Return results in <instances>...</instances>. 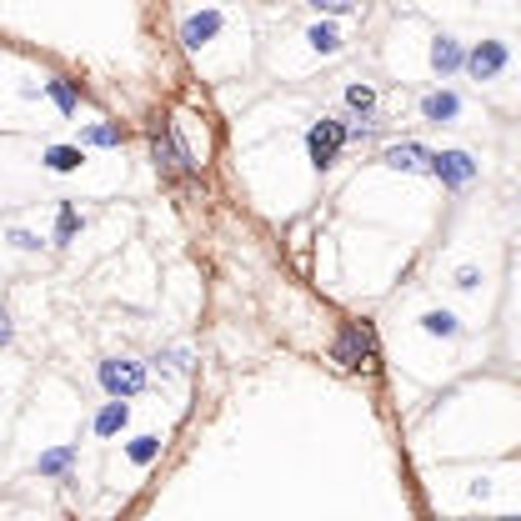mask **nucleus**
Here are the masks:
<instances>
[{
  "label": "nucleus",
  "instance_id": "23",
  "mask_svg": "<svg viewBox=\"0 0 521 521\" xmlns=\"http://www.w3.org/2000/svg\"><path fill=\"white\" fill-rule=\"evenodd\" d=\"M456 286H461V291H476V286H481V271H476V266H456Z\"/></svg>",
  "mask_w": 521,
  "mask_h": 521
},
{
  "label": "nucleus",
  "instance_id": "13",
  "mask_svg": "<svg viewBox=\"0 0 521 521\" xmlns=\"http://www.w3.org/2000/svg\"><path fill=\"white\" fill-rule=\"evenodd\" d=\"M41 161H46V171H81V161H86V151L81 146H46L41 151Z\"/></svg>",
  "mask_w": 521,
  "mask_h": 521
},
{
  "label": "nucleus",
  "instance_id": "4",
  "mask_svg": "<svg viewBox=\"0 0 521 521\" xmlns=\"http://www.w3.org/2000/svg\"><path fill=\"white\" fill-rule=\"evenodd\" d=\"M441 186L461 191L466 181H476V156L471 151H431V166H426Z\"/></svg>",
  "mask_w": 521,
  "mask_h": 521
},
{
  "label": "nucleus",
  "instance_id": "3",
  "mask_svg": "<svg viewBox=\"0 0 521 521\" xmlns=\"http://www.w3.org/2000/svg\"><path fill=\"white\" fill-rule=\"evenodd\" d=\"M506 66H511L506 41H476V46H466V61H461V71H466L471 81H501Z\"/></svg>",
  "mask_w": 521,
  "mask_h": 521
},
{
  "label": "nucleus",
  "instance_id": "7",
  "mask_svg": "<svg viewBox=\"0 0 521 521\" xmlns=\"http://www.w3.org/2000/svg\"><path fill=\"white\" fill-rule=\"evenodd\" d=\"M381 166L406 171V176H421V171L431 166V151H426V146H416V141H396V146H386V151H381Z\"/></svg>",
  "mask_w": 521,
  "mask_h": 521
},
{
  "label": "nucleus",
  "instance_id": "14",
  "mask_svg": "<svg viewBox=\"0 0 521 521\" xmlns=\"http://www.w3.org/2000/svg\"><path fill=\"white\" fill-rule=\"evenodd\" d=\"M46 96L61 106V116H76V106H81V91H76V81H66V76L46 81Z\"/></svg>",
  "mask_w": 521,
  "mask_h": 521
},
{
  "label": "nucleus",
  "instance_id": "8",
  "mask_svg": "<svg viewBox=\"0 0 521 521\" xmlns=\"http://www.w3.org/2000/svg\"><path fill=\"white\" fill-rule=\"evenodd\" d=\"M461 61H466V46L451 36V31H441V36H431V71L446 81V76H456L461 71Z\"/></svg>",
  "mask_w": 521,
  "mask_h": 521
},
{
  "label": "nucleus",
  "instance_id": "20",
  "mask_svg": "<svg viewBox=\"0 0 521 521\" xmlns=\"http://www.w3.org/2000/svg\"><path fill=\"white\" fill-rule=\"evenodd\" d=\"M6 241H11L16 251H41V246H46V241H41L36 231H26V226H11V231H6Z\"/></svg>",
  "mask_w": 521,
  "mask_h": 521
},
{
  "label": "nucleus",
  "instance_id": "12",
  "mask_svg": "<svg viewBox=\"0 0 521 521\" xmlns=\"http://www.w3.org/2000/svg\"><path fill=\"white\" fill-rule=\"evenodd\" d=\"M71 466H76V446H51V451H41V461H36V471H41L46 481L71 476Z\"/></svg>",
  "mask_w": 521,
  "mask_h": 521
},
{
  "label": "nucleus",
  "instance_id": "10",
  "mask_svg": "<svg viewBox=\"0 0 521 521\" xmlns=\"http://www.w3.org/2000/svg\"><path fill=\"white\" fill-rule=\"evenodd\" d=\"M456 116H461V96H456V91H431V96H421V121L451 126Z\"/></svg>",
  "mask_w": 521,
  "mask_h": 521
},
{
  "label": "nucleus",
  "instance_id": "19",
  "mask_svg": "<svg viewBox=\"0 0 521 521\" xmlns=\"http://www.w3.org/2000/svg\"><path fill=\"white\" fill-rule=\"evenodd\" d=\"M126 456H131L136 466H151V461L161 456V436H156V431H146V436H136V441L126 446Z\"/></svg>",
  "mask_w": 521,
  "mask_h": 521
},
{
  "label": "nucleus",
  "instance_id": "1",
  "mask_svg": "<svg viewBox=\"0 0 521 521\" xmlns=\"http://www.w3.org/2000/svg\"><path fill=\"white\" fill-rule=\"evenodd\" d=\"M96 381H101V391H106L111 401H131V396H141V391L151 386V371H146V361H136V356H106V361L96 366Z\"/></svg>",
  "mask_w": 521,
  "mask_h": 521
},
{
  "label": "nucleus",
  "instance_id": "21",
  "mask_svg": "<svg viewBox=\"0 0 521 521\" xmlns=\"http://www.w3.org/2000/svg\"><path fill=\"white\" fill-rule=\"evenodd\" d=\"M316 16H351L356 11V0H311Z\"/></svg>",
  "mask_w": 521,
  "mask_h": 521
},
{
  "label": "nucleus",
  "instance_id": "25",
  "mask_svg": "<svg viewBox=\"0 0 521 521\" xmlns=\"http://www.w3.org/2000/svg\"><path fill=\"white\" fill-rule=\"evenodd\" d=\"M496 521H516V516H496Z\"/></svg>",
  "mask_w": 521,
  "mask_h": 521
},
{
  "label": "nucleus",
  "instance_id": "11",
  "mask_svg": "<svg viewBox=\"0 0 521 521\" xmlns=\"http://www.w3.org/2000/svg\"><path fill=\"white\" fill-rule=\"evenodd\" d=\"M121 141H126V126H121V121H96V126H86V131H81V151H86V146L116 151Z\"/></svg>",
  "mask_w": 521,
  "mask_h": 521
},
{
  "label": "nucleus",
  "instance_id": "15",
  "mask_svg": "<svg viewBox=\"0 0 521 521\" xmlns=\"http://www.w3.org/2000/svg\"><path fill=\"white\" fill-rule=\"evenodd\" d=\"M306 41H311V51H316V56H336V51L346 46V36H341L336 26H311V31H306Z\"/></svg>",
  "mask_w": 521,
  "mask_h": 521
},
{
  "label": "nucleus",
  "instance_id": "9",
  "mask_svg": "<svg viewBox=\"0 0 521 521\" xmlns=\"http://www.w3.org/2000/svg\"><path fill=\"white\" fill-rule=\"evenodd\" d=\"M126 426H131V401H106V406L96 411V421H91V431H96L101 441H116Z\"/></svg>",
  "mask_w": 521,
  "mask_h": 521
},
{
  "label": "nucleus",
  "instance_id": "17",
  "mask_svg": "<svg viewBox=\"0 0 521 521\" xmlns=\"http://www.w3.org/2000/svg\"><path fill=\"white\" fill-rule=\"evenodd\" d=\"M346 106H351L361 121H371V111H376V91H371L366 81H351V86H346Z\"/></svg>",
  "mask_w": 521,
  "mask_h": 521
},
{
  "label": "nucleus",
  "instance_id": "22",
  "mask_svg": "<svg viewBox=\"0 0 521 521\" xmlns=\"http://www.w3.org/2000/svg\"><path fill=\"white\" fill-rule=\"evenodd\" d=\"M156 366H171V371H191V356H186V351H161V356H156Z\"/></svg>",
  "mask_w": 521,
  "mask_h": 521
},
{
  "label": "nucleus",
  "instance_id": "16",
  "mask_svg": "<svg viewBox=\"0 0 521 521\" xmlns=\"http://www.w3.org/2000/svg\"><path fill=\"white\" fill-rule=\"evenodd\" d=\"M421 331H426V336H446V341H456V336H461V321H456L451 311H426V316H421Z\"/></svg>",
  "mask_w": 521,
  "mask_h": 521
},
{
  "label": "nucleus",
  "instance_id": "24",
  "mask_svg": "<svg viewBox=\"0 0 521 521\" xmlns=\"http://www.w3.org/2000/svg\"><path fill=\"white\" fill-rule=\"evenodd\" d=\"M11 336H16V326H11V311H6V306H0V346H6Z\"/></svg>",
  "mask_w": 521,
  "mask_h": 521
},
{
  "label": "nucleus",
  "instance_id": "18",
  "mask_svg": "<svg viewBox=\"0 0 521 521\" xmlns=\"http://www.w3.org/2000/svg\"><path fill=\"white\" fill-rule=\"evenodd\" d=\"M76 231H81V211L66 201V206H61V216H56V236H51V241H56V246H71V241H76Z\"/></svg>",
  "mask_w": 521,
  "mask_h": 521
},
{
  "label": "nucleus",
  "instance_id": "5",
  "mask_svg": "<svg viewBox=\"0 0 521 521\" xmlns=\"http://www.w3.org/2000/svg\"><path fill=\"white\" fill-rule=\"evenodd\" d=\"M371 356H376V346H371V331L366 326H346L341 336H336V346H331V361H341L346 371H361V366H371Z\"/></svg>",
  "mask_w": 521,
  "mask_h": 521
},
{
  "label": "nucleus",
  "instance_id": "2",
  "mask_svg": "<svg viewBox=\"0 0 521 521\" xmlns=\"http://www.w3.org/2000/svg\"><path fill=\"white\" fill-rule=\"evenodd\" d=\"M341 151H346V126L331 121V116H321V121L306 131V156H311V166H316V171H331V166L341 161Z\"/></svg>",
  "mask_w": 521,
  "mask_h": 521
},
{
  "label": "nucleus",
  "instance_id": "6",
  "mask_svg": "<svg viewBox=\"0 0 521 521\" xmlns=\"http://www.w3.org/2000/svg\"><path fill=\"white\" fill-rule=\"evenodd\" d=\"M221 26H226V11H216V6H211V11H191V16L181 21V46H186V51H201L206 41L221 36Z\"/></svg>",
  "mask_w": 521,
  "mask_h": 521
}]
</instances>
